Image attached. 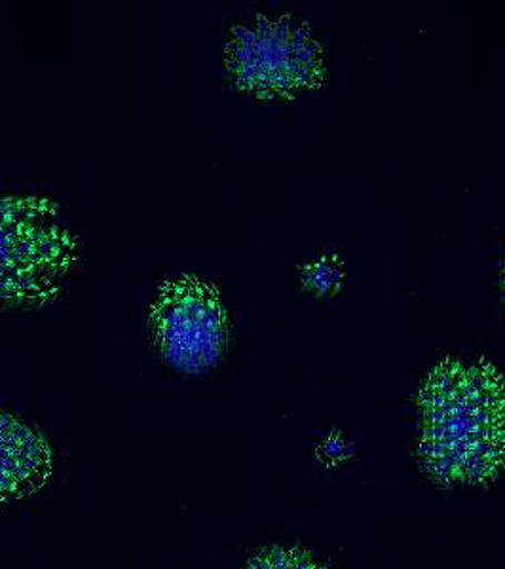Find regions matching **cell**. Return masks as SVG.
Here are the masks:
<instances>
[{
	"mask_svg": "<svg viewBox=\"0 0 505 569\" xmlns=\"http://www.w3.org/2000/svg\"><path fill=\"white\" fill-rule=\"evenodd\" d=\"M418 402V456L432 479L485 485L504 469L505 378L493 362L443 359L422 386Z\"/></svg>",
	"mask_w": 505,
	"mask_h": 569,
	"instance_id": "6da1fadb",
	"label": "cell"
},
{
	"mask_svg": "<svg viewBox=\"0 0 505 569\" xmlns=\"http://www.w3.org/2000/svg\"><path fill=\"white\" fill-rule=\"evenodd\" d=\"M80 264L77 233L42 196H0V310L52 305Z\"/></svg>",
	"mask_w": 505,
	"mask_h": 569,
	"instance_id": "7a4b0ae2",
	"label": "cell"
},
{
	"mask_svg": "<svg viewBox=\"0 0 505 569\" xmlns=\"http://www.w3.org/2000/svg\"><path fill=\"white\" fill-rule=\"evenodd\" d=\"M225 71L236 90L263 101L295 99L325 82V50L306 21L259 13L232 27Z\"/></svg>",
	"mask_w": 505,
	"mask_h": 569,
	"instance_id": "3957f363",
	"label": "cell"
},
{
	"mask_svg": "<svg viewBox=\"0 0 505 569\" xmlns=\"http://www.w3.org/2000/svg\"><path fill=\"white\" fill-rule=\"evenodd\" d=\"M149 332L164 361L187 375L214 369L228 346L219 289L195 273L164 279L150 305Z\"/></svg>",
	"mask_w": 505,
	"mask_h": 569,
	"instance_id": "277c9868",
	"label": "cell"
},
{
	"mask_svg": "<svg viewBox=\"0 0 505 569\" xmlns=\"http://www.w3.org/2000/svg\"><path fill=\"white\" fill-rule=\"evenodd\" d=\"M53 472V453L33 427L0 412V503L39 493Z\"/></svg>",
	"mask_w": 505,
	"mask_h": 569,
	"instance_id": "5b68a950",
	"label": "cell"
},
{
	"mask_svg": "<svg viewBox=\"0 0 505 569\" xmlns=\"http://www.w3.org/2000/svg\"><path fill=\"white\" fill-rule=\"evenodd\" d=\"M246 569H324L303 549L273 547L260 550L247 562Z\"/></svg>",
	"mask_w": 505,
	"mask_h": 569,
	"instance_id": "8992f818",
	"label": "cell"
},
{
	"mask_svg": "<svg viewBox=\"0 0 505 569\" xmlns=\"http://www.w3.org/2000/svg\"><path fill=\"white\" fill-rule=\"evenodd\" d=\"M344 272L337 260L324 257L318 262H311L306 266L303 272V281L306 287L319 295H327V292L337 291L338 287L343 284Z\"/></svg>",
	"mask_w": 505,
	"mask_h": 569,
	"instance_id": "52a82bcc",
	"label": "cell"
},
{
	"mask_svg": "<svg viewBox=\"0 0 505 569\" xmlns=\"http://www.w3.org/2000/svg\"><path fill=\"white\" fill-rule=\"evenodd\" d=\"M504 291H505V268H504Z\"/></svg>",
	"mask_w": 505,
	"mask_h": 569,
	"instance_id": "ba28073f",
	"label": "cell"
}]
</instances>
